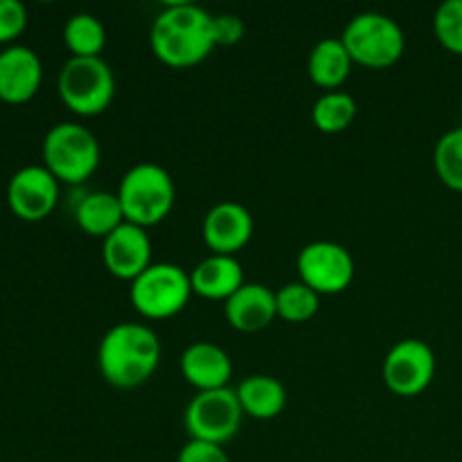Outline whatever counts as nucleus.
<instances>
[{
  "mask_svg": "<svg viewBox=\"0 0 462 462\" xmlns=\"http://www.w3.org/2000/svg\"><path fill=\"white\" fill-rule=\"evenodd\" d=\"M149 45L167 68H192L217 48L215 16L192 3H171L152 23Z\"/></svg>",
  "mask_w": 462,
  "mask_h": 462,
  "instance_id": "nucleus-1",
  "label": "nucleus"
},
{
  "mask_svg": "<svg viewBox=\"0 0 462 462\" xmlns=\"http://www.w3.org/2000/svg\"><path fill=\"white\" fill-rule=\"evenodd\" d=\"M161 338L143 323L113 325L97 347V365L104 382L120 391H134L147 383L161 365Z\"/></svg>",
  "mask_w": 462,
  "mask_h": 462,
  "instance_id": "nucleus-2",
  "label": "nucleus"
},
{
  "mask_svg": "<svg viewBox=\"0 0 462 462\" xmlns=\"http://www.w3.org/2000/svg\"><path fill=\"white\" fill-rule=\"evenodd\" d=\"M116 194L125 219L140 228H152L165 221L176 203L174 179L156 162H138L131 167L122 176Z\"/></svg>",
  "mask_w": 462,
  "mask_h": 462,
  "instance_id": "nucleus-3",
  "label": "nucleus"
},
{
  "mask_svg": "<svg viewBox=\"0 0 462 462\" xmlns=\"http://www.w3.org/2000/svg\"><path fill=\"white\" fill-rule=\"evenodd\" d=\"M41 156L43 167L59 183L79 185L95 174L102 161V149L88 126L59 122L45 134Z\"/></svg>",
  "mask_w": 462,
  "mask_h": 462,
  "instance_id": "nucleus-4",
  "label": "nucleus"
},
{
  "mask_svg": "<svg viewBox=\"0 0 462 462\" xmlns=\"http://www.w3.org/2000/svg\"><path fill=\"white\" fill-rule=\"evenodd\" d=\"M57 90L75 116H102L116 97V75L102 57H70L59 70Z\"/></svg>",
  "mask_w": 462,
  "mask_h": 462,
  "instance_id": "nucleus-5",
  "label": "nucleus"
},
{
  "mask_svg": "<svg viewBox=\"0 0 462 462\" xmlns=\"http://www.w3.org/2000/svg\"><path fill=\"white\" fill-rule=\"evenodd\" d=\"M343 45L352 61L373 70L391 68L404 57L406 39L395 18L382 12H361L346 25Z\"/></svg>",
  "mask_w": 462,
  "mask_h": 462,
  "instance_id": "nucleus-6",
  "label": "nucleus"
},
{
  "mask_svg": "<svg viewBox=\"0 0 462 462\" xmlns=\"http://www.w3.org/2000/svg\"><path fill=\"white\" fill-rule=\"evenodd\" d=\"M192 293L188 271L171 262H161L149 266L131 282L129 300L143 319L167 320L185 310Z\"/></svg>",
  "mask_w": 462,
  "mask_h": 462,
  "instance_id": "nucleus-7",
  "label": "nucleus"
},
{
  "mask_svg": "<svg viewBox=\"0 0 462 462\" xmlns=\"http://www.w3.org/2000/svg\"><path fill=\"white\" fill-rule=\"evenodd\" d=\"M244 411L235 388L197 393L185 409L183 424L189 440L221 445L233 440L242 429Z\"/></svg>",
  "mask_w": 462,
  "mask_h": 462,
  "instance_id": "nucleus-8",
  "label": "nucleus"
},
{
  "mask_svg": "<svg viewBox=\"0 0 462 462\" xmlns=\"http://www.w3.org/2000/svg\"><path fill=\"white\" fill-rule=\"evenodd\" d=\"M298 278L319 296L346 291L356 273L355 257L337 242H311L302 246L296 260Z\"/></svg>",
  "mask_w": 462,
  "mask_h": 462,
  "instance_id": "nucleus-9",
  "label": "nucleus"
},
{
  "mask_svg": "<svg viewBox=\"0 0 462 462\" xmlns=\"http://www.w3.org/2000/svg\"><path fill=\"white\" fill-rule=\"evenodd\" d=\"M436 377V352L420 338L395 343L383 359V382L397 397H418Z\"/></svg>",
  "mask_w": 462,
  "mask_h": 462,
  "instance_id": "nucleus-10",
  "label": "nucleus"
},
{
  "mask_svg": "<svg viewBox=\"0 0 462 462\" xmlns=\"http://www.w3.org/2000/svg\"><path fill=\"white\" fill-rule=\"evenodd\" d=\"M7 203L27 224L48 219L59 203V180L43 165L21 167L7 183Z\"/></svg>",
  "mask_w": 462,
  "mask_h": 462,
  "instance_id": "nucleus-11",
  "label": "nucleus"
},
{
  "mask_svg": "<svg viewBox=\"0 0 462 462\" xmlns=\"http://www.w3.org/2000/svg\"><path fill=\"white\" fill-rule=\"evenodd\" d=\"M152 253L153 248L147 228H140L129 221H125L106 239H102L104 266L113 278L126 280V282H134L153 264Z\"/></svg>",
  "mask_w": 462,
  "mask_h": 462,
  "instance_id": "nucleus-12",
  "label": "nucleus"
},
{
  "mask_svg": "<svg viewBox=\"0 0 462 462\" xmlns=\"http://www.w3.org/2000/svg\"><path fill=\"white\" fill-rule=\"evenodd\" d=\"M255 221L251 210L237 201H221L203 217V242L212 255H235L253 239Z\"/></svg>",
  "mask_w": 462,
  "mask_h": 462,
  "instance_id": "nucleus-13",
  "label": "nucleus"
},
{
  "mask_svg": "<svg viewBox=\"0 0 462 462\" xmlns=\"http://www.w3.org/2000/svg\"><path fill=\"white\" fill-rule=\"evenodd\" d=\"M43 63L27 45H7L0 52V99L5 104H25L39 93Z\"/></svg>",
  "mask_w": 462,
  "mask_h": 462,
  "instance_id": "nucleus-14",
  "label": "nucleus"
},
{
  "mask_svg": "<svg viewBox=\"0 0 462 462\" xmlns=\"http://www.w3.org/2000/svg\"><path fill=\"white\" fill-rule=\"evenodd\" d=\"M180 374L197 393L228 388L233 379V361L224 347L210 341L192 343L180 356Z\"/></svg>",
  "mask_w": 462,
  "mask_h": 462,
  "instance_id": "nucleus-15",
  "label": "nucleus"
},
{
  "mask_svg": "<svg viewBox=\"0 0 462 462\" xmlns=\"http://www.w3.org/2000/svg\"><path fill=\"white\" fill-rule=\"evenodd\" d=\"M226 320L242 334H257L278 319L275 291L260 282H246L233 298L224 302Z\"/></svg>",
  "mask_w": 462,
  "mask_h": 462,
  "instance_id": "nucleus-16",
  "label": "nucleus"
},
{
  "mask_svg": "<svg viewBox=\"0 0 462 462\" xmlns=\"http://www.w3.org/2000/svg\"><path fill=\"white\" fill-rule=\"evenodd\" d=\"M192 291L206 300H228L246 284L244 269L235 255H210L189 271Z\"/></svg>",
  "mask_w": 462,
  "mask_h": 462,
  "instance_id": "nucleus-17",
  "label": "nucleus"
},
{
  "mask_svg": "<svg viewBox=\"0 0 462 462\" xmlns=\"http://www.w3.org/2000/svg\"><path fill=\"white\" fill-rule=\"evenodd\" d=\"M352 61L350 52L343 45L341 36H328L319 41L307 59V75L319 88L323 90H338L350 77Z\"/></svg>",
  "mask_w": 462,
  "mask_h": 462,
  "instance_id": "nucleus-18",
  "label": "nucleus"
},
{
  "mask_svg": "<svg viewBox=\"0 0 462 462\" xmlns=\"http://www.w3.org/2000/svg\"><path fill=\"white\" fill-rule=\"evenodd\" d=\"M244 415L253 420H275L287 409V388L271 374H251L235 388Z\"/></svg>",
  "mask_w": 462,
  "mask_h": 462,
  "instance_id": "nucleus-19",
  "label": "nucleus"
},
{
  "mask_svg": "<svg viewBox=\"0 0 462 462\" xmlns=\"http://www.w3.org/2000/svg\"><path fill=\"white\" fill-rule=\"evenodd\" d=\"M75 221L81 233L90 237L106 239L116 228L125 224L120 199L113 192H90L79 201L75 210Z\"/></svg>",
  "mask_w": 462,
  "mask_h": 462,
  "instance_id": "nucleus-20",
  "label": "nucleus"
},
{
  "mask_svg": "<svg viewBox=\"0 0 462 462\" xmlns=\"http://www.w3.org/2000/svg\"><path fill=\"white\" fill-rule=\"evenodd\" d=\"M63 43L72 57H102L106 48V27L93 14H72L63 25Z\"/></svg>",
  "mask_w": 462,
  "mask_h": 462,
  "instance_id": "nucleus-21",
  "label": "nucleus"
},
{
  "mask_svg": "<svg viewBox=\"0 0 462 462\" xmlns=\"http://www.w3.org/2000/svg\"><path fill=\"white\" fill-rule=\"evenodd\" d=\"M356 99L350 93L343 90H329L316 99L314 108H311V122L320 134H343L350 129L352 122L356 120Z\"/></svg>",
  "mask_w": 462,
  "mask_h": 462,
  "instance_id": "nucleus-22",
  "label": "nucleus"
},
{
  "mask_svg": "<svg viewBox=\"0 0 462 462\" xmlns=\"http://www.w3.org/2000/svg\"><path fill=\"white\" fill-rule=\"evenodd\" d=\"M278 302V319L287 323H307L320 310V296L305 282H289L275 291Z\"/></svg>",
  "mask_w": 462,
  "mask_h": 462,
  "instance_id": "nucleus-23",
  "label": "nucleus"
},
{
  "mask_svg": "<svg viewBox=\"0 0 462 462\" xmlns=\"http://www.w3.org/2000/svg\"><path fill=\"white\" fill-rule=\"evenodd\" d=\"M438 179L454 192H462V126L447 131L433 149Z\"/></svg>",
  "mask_w": 462,
  "mask_h": 462,
  "instance_id": "nucleus-24",
  "label": "nucleus"
},
{
  "mask_svg": "<svg viewBox=\"0 0 462 462\" xmlns=\"http://www.w3.org/2000/svg\"><path fill=\"white\" fill-rule=\"evenodd\" d=\"M433 32L442 48L462 57V0H445L436 9Z\"/></svg>",
  "mask_w": 462,
  "mask_h": 462,
  "instance_id": "nucleus-25",
  "label": "nucleus"
},
{
  "mask_svg": "<svg viewBox=\"0 0 462 462\" xmlns=\"http://www.w3.org/2000/svg\"><path fill=\"white\" fill-rule=\"evenodd\" d=\"M27 9L18 0H0V45H9L25 32Z\"/></svg>",
  "mask_w": 462,
  "mask_h": 462,
  "instance_id": "nucleus-26",
  "label": "nucleus"
},
{
  "mask_svg": "<svg viewBox=\"0 0 462 462\" xmlns=\"http://www.w3.org/2000/svg\"><path fill=\"white\" fill-rule=\"evenodd\" d=\"M246 34V23L237 14H217L215 16V41L221 48L237 45Z\"/></svg>",
  "mask_w": 462,
  "mask_h": 462,
  "instance_id": "nucleus-27",
  "label": "nucleus"
},
{
  "mask_svg": "<svg viewBox=\"0 0 462 462\" xmlns=\"http://www.w3.org/2000/svg\"><path fill=\"white\" fill-rule=\"evenodd\" d=\"M176 462H230L228 454L221 445L203 440H189L183 449L179 451Z\"/></svg>",
  "mask_w": 462,
  "mask_h": 462,
  "instance_id": "nucleus-28",
  "label": "nucleus"
},
{
  "mask_svg": "<svg viewBox=\"0 0 462 462\" xmlns=\"http://www.w3.org/2000/svg\"><path fill=\"white\" fill-rule=\"evenodd\" d=\"M460 116H462V102H460Z\"/></svg>",
  "mask_w": 462,
  "mask_h": 462,
  "instance_id": "nucleus-29",
  "label": "nucleus"
}]
</instances>
